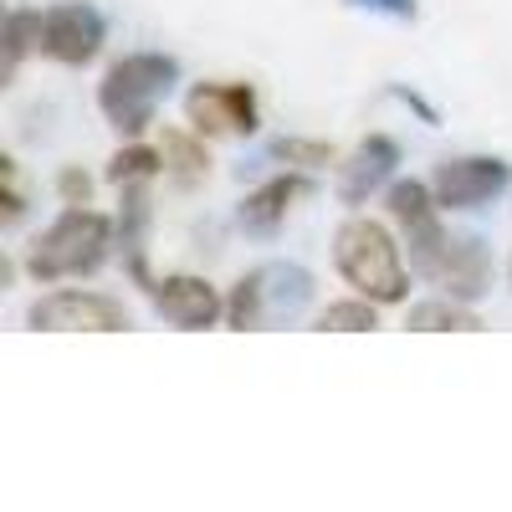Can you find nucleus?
<instances>
[{"mask_svg": "<svg viewBox=\"0 0 512 512\" xmlns=\"http://www.w3.org/2000/svg\"><path fill=\"white\" fill-rule=\"evenodd\" d=\"M149 175H159V154H149V149H128V154H118L113 169H108V180H113V185L149 180Z\"/></svg>", "mask_w": 512, "mask_h": 512, "instance_id": "obj_16", "label": "nucleus"}, {"mask_svg": "<svg viewBox=\"0 0 512 512\" xmlns=\"http://www.w3.org/2000/svg\"><path fill=\"white\" fill-rule=\"evenodd\" d=\"M108 256V221L98 210H67V216L31 246V277L57 282V277H82L98 272Z\"/></svg>", "mask_w": 512, "mask_h": 512, "instance_id": "obj_3", "label": "nucleus"}, {"mask_svg": "<svg viewBox=\"0 0 512 512\" xmlns=\"http://www.w3.org/2000/svg\"><path fill=\"white\" fill-rule=\"evenodd\" d=\"M338 272H344L364 297H374V303H400L410 277H405V262H400V246L390 241V231L374 226V221H349L344 231H338Z\"/></svg>", "mask_w": 512, "mask_h": 512, "instance_id": "obj_1", "label": "nucleus"}, {"mask_svg": "<svg viewBox=\"0 0 512 512\" xmlns=\"http://www.w3.org/2000/svg\"><path fill=\"white\" fill-rule=\"evenodd\" d=\"M390 210H395V221L405 226V236H410V246H415V262L431 272V262H436L441 246H446V236H441V226H436V216H431V195H425V185H415V180L395 185V190H390Z\"/></svg>", "mask_w": 512, "mask_h": 512, "instance_id": "obj_9", "label": "nucleus"}, {"mask_svg": "<svg viewBox=\"0 0 512 512\" xmlns=\"http://www.w3.org/2000/svg\"><path fill=\"white\" fill-rule=\"evenodd\" d=\"M308 297H313V277L303 267H292V262L256 267L251 277H241L231 297V328H277L303 313Z\"/></svg>", "mask_w": 512, "mask_h": 512, "instance_id": "obj_4", "label": "nucleus"}, {"mask_svg": "<svg viewBox=\"0 0 512 512\" xmlns=\"http://www.w3.org/2000/svg\"><path fill=\"white\" fill-rule=\"evenodd\" d=\"M431 277H436L441 287H451L456 297H477V292H487V251H482V241H472V236L446 241L441 256L431 262Z\"/></svg>", "mask_w": 512, "mask_h": 512, "instance_id": "obj_11", "label": "nucleus"}, {"mask_svg": "<svg viewBox=\"0 0 512 512\" xmlns=\"http://www.w3.org/2000/svg\"><path fill=\"white\" fill-rule=\"evenodd\" d=\"M154 303H159V313L175 323V328H210V323H216V313H221L216 287L200 282V277H164L154 287Z\"/></svg>", "mask_w": 512, "mask_h": 512, "instance_id": "obj_10", "label": "nucleus"}, {"mask_svg": "<svg viewBox=\"0 0 512 512\" xmlns=\"http://www.w3.org/2000/svg\"><path fill=\"white\" fill-rule=\"evenodd\" d=\"M277 159H292V164H328L333 149H328V144H303V139H282V144H277Z\"/></svg>", "mask_w": 512, "mask_h": 512, "instance_id": "obj_19", "label": "nucleus"}, {"mask_svg": "<svg viewBox=\"0 0 512 512\" xmlns=\"http://www.w3.org/2000/svg\"><path fill=\"white\" fill-rule=\"evenodd\" d=\"M175 77H180V67L169 62V57H154V52L123 57V62L103 77L98 103H103V113H108V123L118 128V134H139V128L154 118L159 98L175 88Z\"/></svg>", "mask_w": 512, "mask_h": 512, "instance_id": "obj_2", "label": "nucleus"}, {"mask_svg": "<svg viewBox=\"0 0 512 512\" xmlns=\"http://www.w3.org/2000/svg\"><path fill=\"white\" fill-rule=\"evenodd\" d=\"M36 328H52V333H72V328H88V333H118L128 328V313L113 297L98 292H57V297H41L31 308Z\"/></svg>", "mask_w": 512, "mask_h": 512, "instance_id": "obj_6", "label": "nucleus"}, {"mask_svg": "<svg viewBox=\"0 0 512 512\" xmlns=\"http://www.w3.org/2000/svg\"><path fill=\"white\" fill-rule=\"evenodd\" d=\"M164 154L175 159V175H180L185 185H190V180H200V175H205V164H210V159H205V149H200L190 134H175V128L164 134Z\"/></svg>", "mask_w": 512, "mask_h": 512, "instance_id": "obj_15", "label": "nucleus"}, {"mask_svg": "<svg viewBox=\"0 0 512 512\" xmlns=\"http://www.w3.org/2000/svg\"><path fill=\"white\" fill-rule=\"evenodd\" d=\"M185 108H190V123L200 134H216V139L251 134L256 128V93L246 82H200Z\"/></svg>", "mask_w": 512, "mask_h": 512, "instance_id": "obj_5", "label": "nucleus"}, {"mask_svg": "<svg viewBox=\"0 0 512 512\" xmlns=\"http://www.w3.org/2000/svg\"><path fill=\"white\" fill-rule=\"evenodd\" d=\"M318 328H338V333H359V328H374V308L369 303H333L323 313Z\"/></svg>", "mask_w": 512, "mask_h": 512, "instance_id": "obj_17", "label": "nucleus"}, {"mask_svg": "<svg viewBox=\"0 0 512 512\" xmlns=\"http://www.w3.org/2000/svg\"><path fill=\"white\" fill-rule=\"evenodd\" d=\"M41 26V16H11V31H6V72H16V62L26 57V36Z\"/></svg>", "mask_w": 512, "mask_h": 512, "instance_id": "obj_18", "label": "nucleus"}, {"mask_svg": "<svg viewBox=\"0 0 512 512\" xmlns=\"http://www.w3.org/2000/svg\"><path fill=\"white\" fill-rule=\"evenodd\" d=\"M36 36H41V52H47V57H57V62H88L103 47V21L88 6H57V11L41 16Z\"/></svg>", "mask_w": 512, "mask_h": 512, "instance_id": "obj_8", "label": "nucleus"}, {"mask_svg": "<svg viewBox=\"0 0 512 512\" xmlns=\"http://www.w3.org/2000/svg\"><path fill=\"white\" fill-rule=\"evenodd\" d=\"M395 144L390 139H369L359 154H354V164H349V175H344V200L349 205H359L384 175H390V169H395Z\"/></svg>", "mask_w": 512, "mask_h": 512, "instance_id": "obj_12", "label": "nucleus"}, {"mask_svg": "<svg viewBox=\"0 0 512 512\" xmlns=\"http://www.w3.org/2000/svg\"><path fill=\"white\" fill-rule=\"evenodd\" d=\"M0 175H6V216L16 221L21 210H26L21 205V180H16V159H0Z\"/></svg>", "mask_w": 512, "mask_h": 512, "instance_id": "obj_20", "label": "nucleus"}, {"mask_svg": "<svg viewBox=\"0 0 512 512\" xmlns=\"http://www.w3.org/2000/svg\"><path fill=\"white\" fill-rule=\"evenodd\" d=\"M308 190V180H297V175H287V180H272V185H262L246 205H241V221L251 226V231H272L282 216H287V205Z\"/></svg>", "mask_w": 512, "mask_h": 512, "instance_id": "obj_13", "label": "nucleus"}, {"mask_svg": "<svg viewBox=\"0 0 512 512\" xmlns=\"http://www.w3.org/2000/svg\"><path fill=\"white\" fill-rule=\"evenodd\" d=\"M410 328H420V333H436V328H461V333H472V328H482L466 308H456V303H420L415 313H410Z\"/></svg>", "mask_w": 512, "mask_h": 512, "instance_id": "obj_14", "label": "nucleus"}, {"mask_svg": "<svg viewBox=\"0 0 512 512\" xmlns=\"http://www.w3.org/2000/svg\"><path fill=\"white\" fill-rule=\"evenodd\" d=\"M62 195L67 200H88V180H82V175H62Z\"/></svg>", "mask_w": 512, "mask_h": 512, "instance_id": "obj_22", "label": "nucleus"}, {"mask_svg": "<svg viewBox=\"0 0 512 512\" xmlns=\"http://www.w3.org/2000/svg\"><path fill=\"white\" fill-rule=\"evenodd\" d=\"M507 185V164L502 159H446L436 169V205H451V210H472V205H487L497 190Z\"/></svg>", "mask_w": 512, "mask_h": 512, "instance_id": "obj_7", "label": "nucleus"}, {"mask_svg": "<svg viewBox=\"0 0 512 512\" xmlns=\"http://www.w3.org/2000/svg\"><path fill=\"white\" fill-rule=\"evenodd\" d=\"M349 6H364V11H384V16H400V21H410V16H415V0H349Z\"/></svg>", "mask_w": 512, "mask_h": 512, "instance_id": "obj_21", "label": "nucleus"}]
</instances>
